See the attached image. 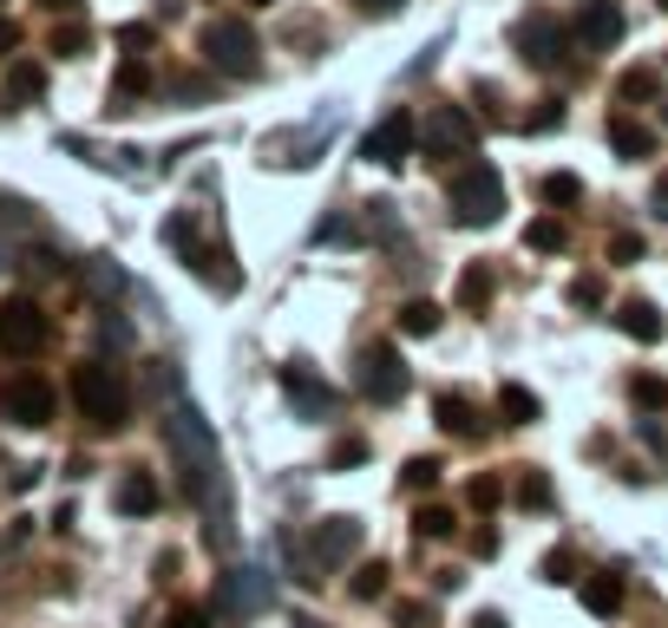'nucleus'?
Instances as JSON below:
<instances>
[{"instance_id": "79ce46f5", "label": "nucleus", "mask_w": 668, "mask_h": 628, "mask_svg": "<svg viewBox=\"0 0 668 628\" xmlns=\"http://www.w3.org/2000/svg\"><path fill=\"white\" fill-rule=\"evenodd\" d=\"M164 628H210V616H203V609H171Z\"/></svg>"}, {"instance_id": "a19ab883", "label": "nucleus", "mask_w": 668, "mask_h": 628, "mask_svg": "<svg viewBox=\"0 0 668 628\" xmlns=\"http://www.w3.org/2000/svg\"><path fill=\"white\" fill-rule=\"evenodd\" d=\"M394 616H400V628H426V623H433V609H426V603H400Z\"/></svg>"}, {"instance_id": "de8ad7c7", "label": "nucleus", "mask_w": 668, "mask_h": 628, "mask_svg": "<svg viewBox=\"0 0 668 628\" xmlns=\"http://www.w3.org/2000/svg\"><path fill=\"white\" fill-rule=\"evenodd\" d=\"M472 628H505V616H499V609H479V616H472Z\"/></svg>"}, {"instance_id": "603ef678", "label": "nucleus", "mask_w": 668, "mask_h": 628, "mask_svg": "<svg viewBox=\"0 0 668 628\" xmlns=\"http://www.w3.org/2000/svg\"><path fill=\"white\" fill-rule=\"evenodd\" d=\"M0 262H7V242H0Z\"/></svg>"}, {"instance_id": "58836bf2", "label": "nucleus", "mask_w": 668, "mask_h": 628, "mask_svg": "<svg viewBox=\"0 0 668 628\" xmlns=\"http://www.w3.org/2000/svg\"><path fill=\"white\" fill-rule=\"evenodd\" d=\"M558 118H564V105H558V98H538V111L525 118V131H551Z\"/></svg>"}, {"instance_id": "f3484780", "label": "nucleus", "mask_w": 668, "mask_h": 628, "mask_svg": "<svg viewBox=\"0 0 668 628\" xmlns=\"http://www.w3.org/2000/svg\"><path fill=\"white\" fill-rule=\"evenodd\" d=\"M184 262H190V275H210V288H216V295H236V282H243V275L230 269V256H223V249H203V242H197V249H184Z\"/></svg>"}, {"instance_id": "a211bd4d", "label": "nucleus", "mask_w": 668, "mask_h": 628, "mask_svg": "<svg viewBox=\"0 0 668 628\" xmlns=\"http://www.w3.org/2000/svg\"><path fill=\"white\" fill-rule=\"evenodd\" d=\"M584 609L610 623V616L623 609V577H617V570H597V577H584Z\"/></svg>"}, {"instance_id": "4468645a", "label": "nucleus", "mask_w": 668, "mask_h": 628, "mask_svg": "<svg viewBox=\"0 0 668 628\" xmlns=\"http://www.w3.org/2000/svg\"><path fill=\"white\" fill-rule=\"evenodd\" d=\"M0 406H7L13 426H46V419H52V387H46V380H13Z\"/></svg>"}, {"instance_id": "72a5a7b5", "label": "nucleus", "mask_w": 668, "mask_h": 628, "mask_svg": "<svg viewBox=\"0 0 668 628\" xmlns=\"http://www.w3.org/2000/svg\"><path fill=\"white\" fill-rule=\"evenodd\" d=\"M577 197H584V177H571V170L544 177V203H577Z\"/></svg>"}, {"instance_id": "a878e982", "label": "nucleus", "mask_w": 668, "mask_h": 628, "mask_svg": "<svg viewBox=\"0 0 668 628\" xmlns=\"http://www.w3.org/2000/svg\"><path fill=\"white\" fill-rule=\"evenodd\" d=\"M413 531H420L426 544H446V537L459 531V518H453L446 505H420V518H413Z\"/></svg>"}, {"instance_id": "ddd939ff", "label": "nucleus", "mask_w": 668, "mask_h": 628, "mask_svg": "<svg viewBox=\"0 0 668 628\" xmlns=\"http://www.w3.org/2000/svg\"><path fill=\"white\" fill-rule=\"evenodd\" d=\"M518 52H525L531 66H558V52H564L558 20H551V13H525V20H518Z\"/></svg>"}, {"instance_id": "f704fd0d", "label": "nucleus", "mask_w": 668, "mask_h": 628, "mask_svg": "<svg viewBox=\"0 0 668 628\" xmlns=\"http://www.w3.org/2000/svg\"><path fill=\"white\" fill-rule=\"evenodd\" d=\"M499 498H505V478H472L466 485V505L472 511H499Z\"/></svg>"}, {"instance_id": "c9c22d12", "label": "nucleus", "mask_w": 668, "mask_h": 628, "mask_svg": "<svg viewBox=\"0 0 668 628\" xmlns=\"http://www.w3.org/2000/svg\"><path fill=\"white\" fill-rule=\"evenodd\" d=\"M131 92H151V66L144 59H125L118 66V98H131Z\"/></svg>"}, {"instance_id": "49530a36", "label": "nucleus", "mask_w": 668, "mask_h": 628, "mask_svg": "<svg viewBox=\"0 0 668 628\" xmlns=\"http://www.w3.org/2000/svg\"><path fill=\"white\" fill-rule=\"evenodd\" d=\"M354 7H361V13H374V20H380V13H394V7H400V0H354Z\"/></svg>"}, {"instance_id": "b1692460", "label": "nucleus", "mask_w": 668, "mask_h": 628, "mask_svg": "<svg viewBox=\"0 0 668 628\" xmlns=\"http://www.w3.org/2000/svg\"><path fill=\"white\" fill-rule=\"evenodd\" d=\"M630 406L636 413H668V380L663 374H636L630 380Z\"/></svg>"}, {"instance_id": "bb28decb", "label": "nucleus", "mask_w": 668, "mask_h": 628, "mask_svg": "<svg viewBox=\"0 0 668 628\" xmlns=\"http://www.w3.org/2000/svg\"><path fill=\"white\" fill-rule=\"evenodd\" d=\"M459 301H466V308H485V301H492V269H485V262H472V269L459 275Z\"/></svg>"}, {"instance_id": "e433bc0d", "label": "nucleus", "mask_w": 668, "mask_h": 628, "mask_svg": "<svg viewBox=\"0 0 668 628\" xmlns=\"http://www.w3.org/2000/svg\"><path fill=\"white\" fill-rule=\"evenodd\" d=\"M85 46H92V33H85V26H59V33H52V52H66V59H79Z\"/></svg>"}, {"instance_id": "37998d69", "label": "nucleus", "mask_w": 668, "mask_h": 628, "mask_svg": "<svg viewBox=\"0 0 668 628\" xmlns=\"http://www.w3.org/2000/svg\"><path fill=\"white\" fill-rule=\"evenodd\" d=\"M472 557H499V531H472Z\"/></svg>"}, {"instance_id": "4be33fe9", "label": "nucleus", "mask_w": 668, "mask_h": 628, "mask_svg": "<svg viewBox=\"0 0 668 628\" xmlns=\"http://www.w3.org/2000/svg\"><path fill=\"white\" fill-rule=\"evenodd\" d=\"M394 321H400V334L426 341V334H440V321H446V315H440V301H426V295H420V301H400V315H394Z\"/></svg>"}, {"instance_id": "412c9836", "label": "nucleus", "mask_w": 668, "mask_h": 628, "mask_svg": "<svg viewBox=\"0 0 668 628\" xmlns=\"http://www.w3.org/2000/svg\"><path fill=\"white\" fill-rule=\"evenodd\" d=\"M525 249H538V256H564V249H571V229H564L558 216H531V223H525Z\"/></svg>"}, {"instance_id": "3c124183", "label": "nucleus", "mask_w": 668, "mask_h": 628, "mask_svg": "<svg viewBox=\"0 0 668 628\" xmlns=\"http://www.w3.org/2000/svg\"><path fill=\"white\" fill-rule=\"evenodd\" d=\"M249 7H276V0H249Z\"/></svg>"}, {"instance_id": "c85d7f7f", "label": "nucleus", "mask_w": 668, "mask_h": 628, "mask_svg": "<svg viewBox=\"0 0 668 628\" xmlns=\"http://www.w3.org/2000/svg\"><path fill=\"white\" fill-rule=\"evenodd\" d=\"M518 505L525 511H551V478L544 472H518Z\"/></svg>"}, {"instance_id": "f8f14e48", "label": "nucleus", "mask_w": 668, "mask_h": 628, "mask_svg": "<svg viewBox=\"0 0 668 628\" xmlns=\"http://www.w3.org/2000/svg\"><path fill=\"white\" fill-rule=\"evenodd\" d=\"M571 33H577L584 52H617V39H623V7H617V0H584L577 20H571Z\"/></svg>"}, {"instance_id": "c03bdc74", "label": "nucleus", "mask_w": 668, "mask_h": 628, "mask_svg": "<svg viewBox=\"0 0 668 628\" xmlns=\"http://www.w3.org/2000/svg\"><path fill=\"white\" fill-rule=\"evenodd\" d=\"M571 570H577V564H571V557H564V550H558V557H544V577H551V583H564V577H571Z\"/></svg>"}, {"instance_id": "1a4fd4ad", "label": "nucleus", "mask_w": 668, "mask_h": 628, "mask_svg": "<svg viewBox=\"0 0 668 628\" xmlns=\"http://www.w3.org/2000/svg\"><path fill=\"white\" fill-rule=\"evenodd\" d=\"M413 144H420V125H413L407 111H387V118L361 138V157H367V164H380V170H400Z\"/></svg>"}, {"instance_id": "cd10ccee", "label": "nucleus", "mask_w": 668, "mask_h": 628, "mask_svg": "<svg viewBox=\"0 0 668 628\" xmlns=\"http://www.w3.org/2000/svg\"><path fill=\"white\" fill-rule=\"evenodd\" d=\"M348 465H367V439L361 433H348V439L328 446V472H348Z\"/></svg>"}, {"instance_id": "6ab92c4d", "label": "nucleus", "mask_w": 668, "mask_h": 628, "mask_svg": "<svg viewBox=\"0 0 668 628\" xmlns=\"http://www.w3.org/2000/svg\"><path fill=\"white\" fill-rule=\"evenodd\" d=\"M610 151L617 157H656V131L636 118H610Z\"/></svg>"}, {"instance_id": "39448f33", "label": "nucleus", "mask_w": 668, "mask_h": 628, "mask_svg": "<svg viewBox=\"0 0 668 628\" xmlns=\"http://www.w3.org/2000/svg\"><path fill=\"white\" fill-rule=\"evenodd\" d=\"M354 393H361L367 406H394V400H407V360H400L394 341H367V347L354 354Z\"/></svg>"}, {"instance_id": "aec40b11", "label": "nucleus", "mask_w": 668, "mask_h": 628, "mask_svg": "<svg viewBox=\"0 0 668 628\" xmlns=\"http://www.w3.org/2000/svg\"><path fill=\"white\" fill-rule=\"evenodd\" d=\"M112 505H118L125 518H151V511H157V485H151L144 472H125V478H118V498H112Z\"/></svg>"}, {"instance_id": "9d476101", "label": "nucleus", "mask_w": 668, "mask_h": 628, "mask_svg": "<svg viewBox=\"0 0 668 628\" xmlns=\"http://www.w3.org/2000/svg\"><path fill=\"white\" fill-rule=\"evenodd\" d=\"M282 400L302 413V419H335V406H341V393L308 367V360H295V367H282Z\"/></svg>"}, {"instance_id": "393cba45", "label": "nucleus", "mask_w": 668, "mask_h": 628, "mask_svg": "<svg viewBox=\"0 0 668 628\" xmlns=\"http://www.w3.org/2000/svg\"><path fill=\"white\" fill-rule=\"evenodd\" d=\"M85 288L112 301V295H125V269H118V262H105V256H92V262H85Z\"/></svg>"}, {"instance_id": "473e14b6", "label": "nucleus", "mask_w": 668, "mask_h": 628, "mask_svg": "<svg viewBox=\"0 0 668 628\" xmlns=\"http://www.w3.org/2000/svg\"><path fill=\"white\" fill-rule=\"evenodd\" d=\"M617 92H623V105H643V98H656V72H649V66H636V72H623V85H617Z\"/></svg>"}, {"instance_id": "7ed1b4c3", "label": "nucleus", "mask_w": 668, "mask_h": 628, "mask_svg": "<svg viewBox=\"0 0 668 628\" xmlns=\"http://www.w3.org/2000/svg\"><path fill=\"white\" fill-rule=\"evenodd\" d=\"M499 210H505V177H499L485 157L459 164V170H453V183H446V216H453L459 229H492V223H499Z\"/></svg>"}, {"instance_id": "20e7f679", "label": "nucleus", "mask_w": 668, "mask_h": 628, "mask_svg": "<svg viewBox=\"0 0 668 628\" xmlns=\"http://www.w3.org/2000/svg\"><path fill=\"white\" fill-rule=\"evenodd\" d=\"M197 46H203V59H210L223 79H256V66H262V46H256L249 20H236V13H216Z\"/></svg>"}, {"instance_id": "c756f323", "label": "nucleus", "mask_w": 668, "mask_h": 628, "mask_svg": "<svg viewBox=\"0 0 668 628\" xmlns=\"http://www.w3.org/2000/svg\"><path fill=\"white\" fill-rule=\"evenodd\" d=\"M387 577H394L387 564H361V570H354V596H361V603H380V596H387Z\"/></svg>"}, {"instance_id": "f03ea898", "label": "nucleus", "mask_w": 668, "mask_h": 628, "mask_svg": "<svg viewBox=\"0 0 668 628\" xmlns=\"http://www.w3.org/2000/svg\"><path fill=\"white\" fill-rule=\"evenodd\" d=\"M72 406L85 413V426L118 433L131 419V387H125V374L112 360H79L72 367Z\"/></svg>"}, {"instance_id": "864d4df0", "label": "nucleus", "mask_w": 668, "mask_h": 628, "mask_svg": "<svg viewBox=\"0 0 668 628\" xmlns=\"http://www.w3.org/2000/svg\"><path fill=\"white\" fill-rule=\"evenodd\" d=\"M302 628H321V623H302Z\"/></svg>"}, {"instance_id": "423d86ee", "label": "nucleus", "mask_w": 668, "mask_h": 628, "mask_svg": "<svg viewBox=\"0 0 668 628\" xmlns=\"http://www.w3.org/2000/svg\"><path fill=\"white\" fill-rule=\"evenodd\" d=\"M354 550H361V518H321L308 531V570H315V583L335 577V570H348Z\"/></svg>"}, {"instance_id": "6e6552de", "label": "nucleus", "mask_w": 668, "mask_h": 628, "mask_svg": "<svg viewBox=\"0 0 668 628\" xmlns=\"http://www.w3.org/2000/svg\"><path fill=\"white\" fill-rule=\"evenodd\" d=\"M420 144H426V157H472V151H479V125H472L459 105H440V111L420 125Z\"/></svg>"}, {"instance_id": "a18cd8bd", "label": "nucleus", "mask_w": 668, "mask_h": 628, "mask_svg": "<svg viewBox=\"0 0 668 628\" xmlns=\"http://www.w3.org/2000/svg\"><path fill=\"white\" fill-rule=\"evenodd\" d=\"M13 46H20V26H13V20H7V13H0V59H7V52H13Z\"/></svg>"}, {"instance_id": "2f4dec72", "label": "nucleus", "mask_w": 668, "mask_h": 628, "mask_svg": "<svg viewBox=\"0 0 668 628\" xmlns=\"http://www.w3.org/2000/svg\"><path fill=\"white\" fill-rule=\"evenodd\" d=\"M440 472H446L440 459H407V472H400V485H407V491H433V485H440Z\"/></svg>"}, {"instance_id": "9b49d317", "label": "nucleus", "mask_w": 668, "mask_h": 628, "mask_svg": "<svg viewBox=\"0 0 668 628\" xmlns=\"http://www.w3.org/2000/svg\"><path fill=\"white\" fill-rule=\"evenodd\" d=\"M269 603H276V583H269V570H256V564H249V570H230L223 590H216V609L236 616V623H243V616H262Z\"/></svg>"}, {"instance_id": "f257e3e1", "label": "nucleus", "mask_w": 668, "mask_h": 628, "mask_svg": "<svg viewBox=\"0 0 668 628\" xmlns=\"http://www.w3.org/2000/svg\"><path fill=\"white\" fill-rule=\"evenodd\" d=\"M164 446H171V459H177V472H184L190 505H203V518H210V544L230 550V478H223V452H216L210 419H203L190 400H171V413H164Z\"/></svg>"}, {"instance_id": "09e8293b", "label": "nucleus", "mask_w": 668, "mask_h": 628, "mask_svg": "<svg viewBox=\"0 0 668 628\" xmlns=\"http://www.w3.org/2000/svg\"><path fill=\"white\" fill-rule=\"evenodd\" d=\"M656 210H663V216H668V170H663V177H656Z\"/></svg>"}, {"instance_id": "0eeeda50", "label": "nucleus", "mask_w": 668, "mask_h": 628, "mask_svg": "<svg viewBox=\"0 0 668 628\" xmlns=\"http://www.w3.org/2000/svg\"><path fill=\"white\" fill-rule=\"evenodd\" d=\"M46 341H52V321L39 315V301H26V295H7V301H0V354L26 360V354H39Z\"/></svg>"}, {"instance_id": "2eb2a0df", "label": "nucleus", "mask_w": 668, "mask_h": 628, "mask_svg": "<svg viewBox=\"0 0 668 628\" xmlns=\"http://www.w3.org/2000/svg\"><path fill=\"white\" fill-rule=\"evenodd\" d=\"M433 419H440V433H446V439H466V446H472V439H485L479 406H472V400H459V393H440V400H433Z\"/></svg>"}, {"instance_id": "5701e85b", "label": "nucleus", "mask_w": 668, "mask_h": 628, "mask_svg": "<svg viewBox=\"0 0 668 628\" xmlns=\"http://www.w3.org/2000/svg\"><path fill=\"white\" fill-rule=\"evenodd\" d=\"M499 413H505L512 426H531L544 406H538V393H531V387H512V380H505V387H499Z\"/></svg>"}, {"instance_id": "7c9ffc66", "label": "nucleus", "mask_w": 668, "mask_h": 628, "mask_svg": "<svg viewBox=\"0 0 668 628\" xmlns=\"http://www.w3.org/2000/svg\"><path fill=\"white\" fill-rule=\"evenodd\" d=\"M7 85H13V98H39V92H46V66H33V59H20Z\"/></svg>"}, {"instance_id": "8fccbe9b", "label": "nucleus", "mask_w": 668, "mask_h": 628, "mask_svg": "<svg viewBox=\"0 0 668 628\" xmlns=\"http://www.w3.org/2000/svg\"><path fill=\"white\" fill-rule=\"evenodd\" d=\"M39 7H46V13H72L79 0H39Z\"/></svg>"}, {"instance_id": "dca6fc26", "label": "nucleus", "mask_w": 668, "mask_h": 628, "mask_svg": "<svg viewBox=\"0 0 668 628\" xmlns=\"http://www.w3.org/2000/svg\"><path fill=\"white\" fill-rule=\"evenodd\" d=\"M610 321H617V328H623L630 341H643V347H656V341L668 334V321L656 315V301H623V308H617Z\"/></svg>"}, {"instance_id": "5fc2aeb1", "label": "nucleus", "mask_w": 668, "mask_h": 628, "mask_svg": "<svg viewBox=\"0 0 668 628\" xmlns=\"http://www.w3.org/2000/svg\"><path fill=\"white\" fill-rule=\"evenodd\" d=\"M663 7H668V0H663Z\"/></svg>"}, {"instance_id": "ea45409f", "label": "nucleus", "mask_w": 668, "mask_h": 628, "mask_svg": "<svg viewBox=\"0 0 668 628\" xmlns=\"http://www.w3.org/2000/svg\"><path fill=\"white\" fill-rule=\"evenodd\" d=\"M571 301H577V308H597V301H603V282H597V275H577V282H571Z\"/></svg>"}, {"instance_id": "4c0bfd02", "label": "nucleus", "mask_w": 668, "mask_h": 628, "mask_svg": "<svg viewBox=\"0 0 668 628\" xmlns=\"http://www.w3.org/2000/svg\"><path fill=\"white\" fill-rule=\"evenodd\" d=\"M636 256H643V236L636 229H617L610 236V262H636Z\"/></svg>"}]
</instances>
